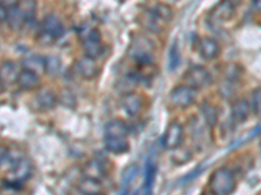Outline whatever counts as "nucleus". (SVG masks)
Listing matches in <instances>:
<instances>
[{"label": "nucleus", "instance_id": "nucleus-1", "mask_svg": "<svg viewBox=\"0 0 261 195\" xmlns=\"http://www.w3.org/2000/svg\"><path fill=\"white\" fill-rule=\"evenodd\" d=\"M33 166L29 159L21 157L15 160L9 169V175L3 181V186L9 190H21L24 186V182L32 176Z\"/></svg>", "mask_w": 261, "mask_h": 195}, {"label": "nucleus", "instance_id": "nucleus-2", "mask_svg": "<svg viewBox=\"0 0 261 195\" xmlns=\"http://www.w3.org/2000/svg\"><path fill=\"white\" fill-rule=\"evenodd\" d=\"M65 29L62 20L55 15H47L39 25L38 42L41 45H53L58 39L64 36Z\"/></svg>", "mask_w": 261, "mask_h": 195}, {"label": "nucleus", "instance_id": "nucleus-3", "mask_svg": "<svg viewBox=\"0 0 261 195\" xmlns=\"http://www.w3.org/2000/svg\"><path fill=\"white\" fill-rule=\"evenodd\" d=\"M209 186L217 195H231L237 189V180L231 169L221 167L212 173Z\"/></svg>", "mask_w": 261, "mask_h": 195}, {"label": "nucleus", "instance_id": "nucleus-4", "mask_svg": "<svg viewBox=\"0 0 261 195\" xmlns=\"http://www.w3.org/2000/svg\"><path fill=\"white\" fill-rule=\"evenodd\" d=\"M153 42L144 36H139L134 39L130 45L129 55L137 64L146 67V65L153 64Z\"/></svg>", "mask_w": 261, "mask_h": 195}, {"label": "nucleus", "instance_id": "nucleus-5", "mask_svg": "<svg viewBox=\"0 0 261 195\" xmlns=\"http://www.w3.org/2000/svg\"><path fill=\"white\" fill-rule=\"evenodd\" d=\"M81 42L85 56L97 59L102 53V37L101 31L97 27H90L86 31L81 32Z\"/></svg>", "mask_w": 261, "mask_h": 195}, {"label": "nucleus", "instance_id": "nucleus-6", "mask_svg": "<svg viewBox=\"0 0 261 195\" xmlns=\"http://www.w3.org/2000/svg\"><path fill=\"white\" fill-rule=\"evenodd\" d=\"M184 81H186V85L197 91V90L206 87L211 83L212 76L208 69L201 67V65H193L186 72Z\"/></svg>", "mask_w": 261, "mask_h": 195}, {"label": "nucleus", "instance_id": "nucleus-7", "mask_svg": "<svg viewBox=\"0 0 261 195\" xmlns=\"http://www.w3.org/2000/svg\"><path fill=\"white\" fill-rule=\"evenodd\" d=\"M170 101L178 108H187L196 101V90L187 85H179L170 91Z\"/></svg>", "mask_w": 261, "mask_h": 195}, {"label": "nucleus", "instance_id": "nucleus-8", "mask_svg": "<svg viewBox=\"0 0 261 195\" xmlns=\"http://www.w3.org/2000/svg\"><path fill=\"white\" fill-rule=\"evenodd\" d=\"M235 15V6L231 2H221L212 9L209 15V24L213 27H220L226 21L232 18Z\"/></svg>", "mask_w": 261, "mask_h": 195}, {"label": "nucleus", "instance_id": "nucleus-9", "mask_svg": "<svg viewBox=\"0 0 261 195\" xmlns=\"http://www.w3.org/2000/svg\"><path fill=\"white\" fill-rule=\"evenodd\" d=\"M183 126L176 121L171 122L161 139L162 147L165 150H176L183 141Z\"/></svg>", "mask_w": 261, "mask_h": 195}, {"label": "nucleus", "instance_id": "nucleus-10", "mask_svg": "<svg viewBox=\"0 0 261 195\" xmlns=\"http://www.w3.org/2000/svg\"><path fill=\"white\" fill-rule=\"evenodd\" d=\"M74 69H76V73L80 76L84 80H94L99 74V65L97 64L95 59L92 57H88L84 55L83 57H80L79 60H76L74 62Z\"/></svg>", "mask_w": 261, "mask_h": 195}, {"label": "nucleus", "instance_id": "nucleus-11", "mask_svg": "<svg viewBox=\"0 0 261 195\" xmlns=\"http://www.w3.org/2000/svg\"><path fill=\"white\" fill-rule=\"evenodd\" d=\"M140 24L143 25L146 30L151 32H155V34H160L165 30V26H166L169 22L163 20L160 15L153 11V8H148L146 11H144L141 13V22Z\"/></svg>", "mask_w": 261, "mask_h": 195}, {"label": "nucleus", "instance_id": "nucleus-12", "mask_svg": "<svg viewBox=\"0 0 261 195\" xmlns=\"http://www.w3.org/2000/svg\"><path fill=\"white\" fill-rule=\"evenodd\" d=\"M7 24L13 31H18L27 25V16L24 9L21 7V3H13L8 6V18Z\"/></svg>", "mask_w": 261, "mask_h": 195}, {"label": "nucleus", "instance_id": "nucleus-13", "mask_svg": "<svg viewBox=\"0 0 261 195\" xmlns=\"http://www.w3.org/2000/svg\"><path fill=\"white\" fill-rule=\"evenodd\" d=\"M105 147L114 155H123L129 151V141L127 136H105Z\"/></svg>", "mask_w": 261, "mask_h": 195}, {"label": "nucleus", "instance_id": "nucleus-14", "mask_svg": "<svg viewBox=\"0 0 261 195\" xmlns=\"http://www.w3.org/2000/svg\"><path fill=\"white\" fill-rule=\"evenodd\" d=\"M199 53L205 60L217 59L221 53L220 43L211 37H205L199 43Z\"/></svg>", "mask_w": 261, "mask_h": 195}, {"label": "nucleus", "instance_id": "nucleus-15", "mask_svg": "<svg viewBox=\"0 0 261 195\" xmlns=\"http://www.w3.org/2000/svg\"><path fill=\"white\" fill-rule=\"evenodd\" d=\"M120 104H122L123 111L129 117H136L141 111V107H143L141 98L136 92H127V94L123 95L122 99H120Z\"/></svg>", "mask_w": 261, "mask_h": 195}, {"label": "nucleus", "instance_id": "nucleus-16", "mask_svg": "<svg viewBox=\"0 0 261 195\" xmlns=\"http://www.w3.org/2000/svg\"><path fill=\"white\" fill-rule=\"evenodd\" d=\"M83 176L95 181H102L106 176V166L99 159H92L83 168Z\"/></svg>", "mask_w": 261, "mask_h": 195}, {"label": "nucleus", "instance_id": "nucleus-17", "mask_svg": "<svg viewBox=\"0 0 261 195\" xmlns=\"http://www.w3.org/2000/svg\"><path fill=\"white\" fill-rule=\"evenodd\" d=\"M17 85L24 91H34L41 86V77L38 74L27 71V69H21L20 73H18Z\"/></svg>", "mask_w": 261, "mask_h": 195}, {"label": "nucleus", "instance_id": "nucleus-18", "mask_svg": "<svg viewBox=\"0 0 261 195\" xmlns=\"http://www.w3.org/2000/svg\"><path fill=\"white\" fill-rule=\"evenodd\" d=\"M155 175H157V164L154 157H148L144 169V195H153Z\"/></svg>", "mask_w": 261, "mask_h": 195}, {"label": "nucleus", "instance_id": "nucleus-19", "mask_svg": "<svg viewBox=\"0 0 261 195\" xmlns=\"http://www.w3.org/2000/svg\"><path fill=\"white\" fill-rule=\"evenodd\" d=\"M33 102H34V106H36L37 110L46 112V111L53 110L59 101H58V96L53 91H50V90H43V91L38 92L34 96Z\"/></svg>", "mask_w": 261, "mask_h": 195}, {"label": "nucleus", "instance_id": "nucleus-20", "mask_svg": "<svg viewBox=\"0 0 261 195\" xmlns=\"http://www.w3.org/2000/svg\"><path fill=\"white\" fill-rule=\"evenodd\" d=\"M22 69L33 72V73L41 76L43 72H46V57L37 55V53H30L22 59Z\"/></svg>", "mask_w": 261, "mask_h": 195}, {"label": "nucleus", "instance_id": "nucleus-21", "mask_svg": "<svg viewBox=\"0 0 261 195\" xmlns=\"http://www.w3.org/2000/svg\"><path fill=\"white\" fill-rule=\"evenodd\" d=\"M249 112H251V108H249V103L246 99H237L232 103L231 118L232 121L237 122V124H242V122L247 121Z\"/></svg>", "mask_w": 261, "mask_h": 195}, {"label": "nucleus", "instance_id": "nucleus-22", "mask_svg": "<svg viewBox=\"0 0 261 195\" xmlns=\"http://www.w3.org/2000/svg\"><path fill=\"white\" fill-rule=\"evenodd\" d=\"M129 126L124 120L113 118L105 125V136H128Z\"/></svg>", "mask_w": 261, "mask_h": 195}, {"label": "nucleus", "instance_id": "nucleus-23", "mask_svg": "<svg viewBox=\"0 0 261 195\" xmlns=\"http://www.w3.org/2000/svg\"><path fill=\"white\" fill-rule=\"evenodd\" d=\"M77 190L83 195H97L101 194L102 191V183L101 181H95L92 178L84 177L77 183Z\"/></svg>", "mask_w": 261, "mask_h": 195}, {"label": "nucleus", "instance_id": "nucleus-24", "mask_svg": "<svg viewBox=\"0 0 261 195\" xmlns=\"http://www.w3.org/2000/svg\"><path fill=\"white\" fill-rule=\"evenodd\" d=\"M17 68H16V64L9 60L2 62V83H12L15 81H17L18 78Z\"/></svg>", "mask_w": 261, "mask_h": 195}, {"label": "nucleus", "instance_id": "nucleus-25", "mask_svg": "<svg viewBox=\"0 0 261 195\" xmlns=\"http://www.w3.org/2000/svg\"><path fill=\"white\" fill-rule=\"evenodd\" d=\"M60 68H62V61L58 56L55 55H48L46 57V72L48 76L54 77V76H58L60 72Z\"/></svg>", "mask_w": 261, "mask_h": 195}, {"label": "nucleus", "instance_id": "nucleus-26", "mask_svg": "<svg viewBox=\"0 0 261 195\" xmlns=\"http://www.w3.org/2000/svg\"><path fill=\"white\" fill-rule=\"evenodd\" d=\"M179 65H180V51H179L178 43L174 42L169 52V69L174 72L179 68Z\"/></svg>", "mask_w": 261, "mask_h": 195}, {"label": "nucleus", "instance_id": "nucleus-27", "mask_svg": "<svg viewBox=\"0 0 261 195\" xmlns=\"http://www.w3.org/2000/svg\"><path fill=\"white\" fill-rule=\"evenodd\" d=\"M249 108L256 116H261V89H255L249 98Z\"/></svg>", "mask_w": 261, "mask_h": 195}, {"label": "nucleus", "instance_id": "nucleus-28", "mask_svg": "<svg viewBox=\"0 0 261 195\" xmlns=\"http://www.w3.org/2000/svg\"><path fill=\"white\" fill-rule=\"evenodd\" d=\"M202 116H204L205 121H206V124L211 125V126H213V125H216L217 122V112H216V108L214 107H212L211 104H202Z\"/></svg>", "mask_w": 261, "mask_h": 195}, {"label": "nucleus", "instance_id": "nucleus-29", "mask_svg": "<svg viewBox=\"0 0 261 195\" xmlns=\"http://www.w3.org/2000/svg\"><path fill=\"white\" fill-rule=\"evenodd\" d=\"M151 8H153V11H154L157 15H160L161 17H162L165 21H167V22L171 20L172 8L170 6H167V4L158 3V4H154V6H151Z\"/></svg>", "mask_w": 261, "mask_h": 195}, {"label": "nucleus", "instance_id": "nucleus-30", "mask_svg": "<svg viewBox=\"0 0 261 195\" xmlns=\"http://www.w3.org/2000/svg\"><path fill=\"white\" fill-rule=\"evenodd\" d=\"M202 169H205V168H202V166H200V167H197V168L193 169V171L190 172L187 176H184V177L181 178V183H187V182H191L192 180H195V178L197 177L200 173H201Z\"/></svg>", "mask_w": 261, "mask_h": 195}, {"label": "nucleus", "instance_id": "nucleus-31", "mask_svg": "<svg viewBox=\"0 0 261 195\" xmlns=\"http://www.w3.org/2000/svg\"><path fill=\"white\" fill-rule=\"evenodd\" d=\"M7 18H8V6L0 3V21L4 24V22H7Z\"/></svg>", "mask_w": 261, "mask_h": 195}, {"label": "nucleus", "instance_id": "nucleus-32", "mask_svg": "<svg viewBox=\"0 0 261 195\" xmlns=\"http://www.w3.org/2000/svg\"><path fill=\"white\" fill-rule=\"evenodd\" d=\"M9 160H11V154L6 147H2V167H4V164H8Z\"/></svg>", "mask_w": 261, "mask_h": 195}, {"label": "nucleus", "instance_id": "nucleus-33", "mask_svg": "<svg viewBox=\"0 0 261 195\" xmlns=\"http://www.w3.org/2000/svg\"><path fill=\"white\" fill-rule=\"evenodd\" d=\"M258 134H261V125H258V126H256L255 129L251 132V133L248 134V139H252L255 138V137H257Z\"/></svg>", "mask_w": 261, "mask_h": 195}, {"label": "nucleus", "instance_id": "nucleus-34", "mask_svg": "<svg viewBox=\"0 0 261 195\" xmlns=\"http://www.w3.org/2000/svg\"><path fill=\"white\" fill-rule=\"evenodd\" d=\"M202 195H217V194H214L213 191H208V192H204Z\"/></svg>", "mask_w": 261, "mask_h": 195}, {"label": "nucleus", "instance_id": "nucleus-35", "mask_svg": "<svg viewBox=\"0 0 261 195\" xmlns=\"http://www.w3.org/2000/svg\"><path fill=\"white\" fill-rule=\"evenodd\" d=\"M97 195H105V194H102V192H101V194H97Z\"/></svg>", "mask_w": 261, "mask_h": 195}]
</instances>
